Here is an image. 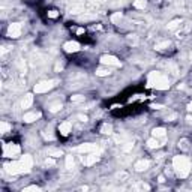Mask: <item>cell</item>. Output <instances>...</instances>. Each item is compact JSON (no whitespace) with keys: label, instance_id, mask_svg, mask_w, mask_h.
<instances>
[{"label":"cell","instance_id":"obj_1","mask_svg":"<svg viewBox=\"0 0 192 192\" xmlns=\"http://www.w3.org/2000/svg\"><path fill=\"white\" fill-rule=\"evenodd\" d=\"M147 87H155L158 90H167L170 89V81L162 72L153 71L149 74V80H147Z\"/></svg>","mask_w":192,"mask_h":192},{"label":"cell","instance_id":"obj_2","mask_svg":"<svg viewBox=\"0 0 192 192\" xmlns=\"http://www.w3.org/2000/svg\"><path fill=\"white\" fill-rule=\"evenodd\" d=\"M173 167L176 170V174L182 179L188 177L189 173H191V162L186 156H182V155H177L173 158Z\"/></svg>","mask_w":192,"mask_h":192},{"label":"cell","instance_id":"obj_3","mask_svg":"<svg viewBox=\"0 0 192 192\" xmlns=\"http://www.w3.org/2000/svg\"><path fill=\"white\" fill-rule=\"evenodd\" d=\"M56 80H50V81H41V83H38L35 86V92L36 93H45L48 90H51L54 86H56Z\"/></svg>","mask_w":192,"mask_h":192},{"label":"cell","instance_id":"obj_4","mask_svg":"<svg viewBox=\"0 0 192 192\" xmlns=\"http://www.w3.org/2000/svg\"><path fill=\"white\" fill-rule=\"evenodd\" d=\"M20 152H21V149H20V146H18V144H12V143H9V144H5V146H3V155H5V156L12 158V156H17Z\"/></svg>","mask_w":192,"mask_h":192},{"label":"cell","instance_id":"obj_5","mask_svg":"<svg viewBox=\"0 0 192 192\" xmlns=\"http://www.w3.org/2000/svg\"><path fill=\"white\" fill-rule=\"evenodd\" d=\"M5 170L9 174H21V173H24V168H23V165H21L20 161L12 162V164H5Z\"/></svg>","mask_w":192,"mask_h":192},{"label":"cell","instance_id":"obj_6","mask_svg":"<svg viewBox=\"0 0 192 192\" xmlns=\"http://www.w3.org/2000/svg\"><path fill=\"white\" fill-rule=\"evenodd\" d=\"M21 35V24L20 23H12L8 27V36L9 38H18Z\"/></svg>","mask_w":192,"mask_h":192},{"label":"cell","instance_id":"obj_7","mask_svg":"<svg viewBox=\"0 0 192 192\" xmlns=\"http://www.w3.org/2000/svg\"><path fill=\"white\" fill-rule=\"evenodd\" d=\"M95 150H98V146L92 144V143H86V144L75 147V152H80V153H90V152H95Z\"/></svg>","mask_w":192,"mask_h":192},{"label":"cell","instance_id":"obj_8","mask_svg":"<svg viewBox=\"0 0 192 192\" xmlns=\"http://www.w3.org/2000/svg\"><path fill=\"white\" fill-rule=\"evenodd\" d=\"M101 62H102L104 65H110V66H120V60H119L117 57L108 56V54L102 56V57H101Z\"/></svg>","mask_w":192,"mask_h":192},{"label":"cell","instance_id":"obj_9","mask_svg":"<svg viewBox=\"0 0 192 192\" xmlns=\"http://www.w3.org/2000/svg\"><path fill=\"white\" fill-rule=\"evenodd\" d=\"M81 161H83L84 165L90 167V165H93V164H96V162L99 161V153H90L89 156H83Z\"/></svg>","mask_w":192,"mask_h":192},{"label":"cell","instance_id":"obj_10","mask_svg":"<svg viewBox=\"0 0 192 192\" xmlns=\"http://www.w3.org/2000/svg\"><path fill=\"white\" fill-rule=\"evenodd\" d=\"M20 162H21V165H23V168H24V173H29V171L32 170L33 159H32V156H30V155H24V156L20 159Z\"/></svg>","mask_w":192,"mask_h":192},{"label":"cell","instance_id":"obj_11","mask_svg":"<svg viewBox=\"0 0 192 192\" xmlns=\"http://www.w3.org/2000/svg\"><path fill=\"white\" fill-rule=\"evenodd\" d=\"M63 48H65L66 53H77V51L80 50V44L75 42V41H71V42H66L63 45Z\"/></svg>","mask_w":192,"mask_h":192},{"label":"cell","instance_id":"obj_12","mask_svg":"<svg viewBox=\"0 0 192 192\" xmlns=\"http://www.w3.org/2000/svg\"><path fill=\"white\" fill-rule=\"evenodd\" d=\"M39 117H41V113L39 111H36V113H27V114H24V122L26 123H32V122L38 120Z\"/></svg>","mask_w":192,"mask_h":192},{"label":"cell","instance_id":"obj_13","mask_svg":"<svg viewBox=\"0 0 192 192\" xmlns=\"http://www.w3.org/2000/svg\"><path fill=\"white\" fill-rule=\"evenodd\" d=\"M59 131H60V134H62L63 137L69 135V132L72 131V125H71V122H63V123L59 126Z\"/></svg>","mask_w":192,"mask_h":192},{"label":"cell","instance_id":"obj_14","mask_svg":"<svg viewBox=\"0 0 192 192\" xmlns=\"http://www.w3.org/2000/svg\"><path fill=\"white\" fill-rule=\"evenodd\" d=\"M68 11H69V14H74V15L81 14V12H84V5H83V3H75V5L69 6Z\"/></svg>","mask_w":192,"mask_h":192},{"label":"cell","instance_id":"obj_15","mask_svg":"<svg viewBox=\"0 0 192 192\" xmlns=\"http://www.w3.org/2000/svg\"><path fill=\"white\" fill-rule=\"evenodd\" d=\"M149 167H150V162L146 161V159H141V161L135 162V165H134V168H135L137 171H144V170H147Z\"/></svg>","mask_w":192,"mask_h":192},{"label":"cell","instance_id":"obj_16","mask_svg":"<svg viewBox=\"0 0 192 192\" xmlns=\"http://www.w3.org/2000/svg\"><path fill=\"white\" fill-rule=\"evenodd\" d=\"M32 104H33V95H32V93H27V95L24 96V99L21 101V107H23V108H29Z\"/></svg>","mask_w":192,"mask_h":192},{"label":"cell","instance_id":"obj_17","mask_svg":"<svg viewBox=\"0 0 192 192\" xmlns=\"http://www.w3.org/2000/svg\"><path fill=\"white\" fill-rule=\"evenodd\" d=\"M152 134H153V137H155V138H164L165 134H167V131L164 128H155V129L152 131Z\"/></svg>","mask_w":192,"mask_h":192},{"label":"cell","instance_id":"obj_18","mask_svg":"<svg viewBox=\"0 0 192 192\" xmlns=\"http://www.w3.org/2000/svg\"><path fill=\"white\" fill-rule=\"evenodd\" d=\"M62 155H63V153H62L60 149H54V147L48 149V156H51V158H59V156H62Z\"/></svg>","mask_w":192,"mask_h":192},{"label":"cell","instance_id":"obj_19","mask_svg":"<svg viewBox=\"0 0 192 192\" xmlns=\"http://www.w3.org/2000/svg\"><path fill=\"white\" fill-rule=\"evenodd\" d=\"M147 146H149L150 149H158V147H161V146H162V143H159V141H158V138H152V140H149V141H147Z\"/></svg>","mask_w":192,"mask_h":192},{"label":"cell","instance_id":"obj_20","mask_svg":"<svg viewBox=\"0 0 192 192\" xmlns=\"http://www.w3.org/2000/svg\"><path fill=\"white\" fill-rule=\"evenodd\" d=\"M62 102H54V104H50V107H48V110L51 111V113H57L59 110H62Z\"/></svg>","mask_w":192,"mask_h":192},{"label":"cell","instance_id":"obj_21","mask_svg":"<svg viewBox=\"0 0 192 192\" xmlns=\"http://www.w3.org/2000/svg\"><path fill=\"white\" fill-rule=\"evenodd\" d=\"M44 62H45V60H44V57H42V56H39V54L32 57V65H35V66H36V65H42Z\"/></svg>","mask_w":192,"mask_h":192},{"label":"cell","instance_id":"obj_22","mask_svg":"<svg viewBox=\"0 0 192 192\" xmlns=\"http://www.w3.org/2000/svg\"><path fill=\"white\" fill-rule=\"evenodd\" d=\"M134 6L137 9H144L147 6V2H146V0H134Z\"/></svg>","mask_w":192,"mask_h":192},{"label":"cell","instance_id":"obj_23","mask_svg":"<svg viewBox=\"0 0 192 192\" xmlns=\"http://www.w3.org/2000/svg\"><path fill=\"white\" fill-rule=\"evenodd\" d=\"M168 47H170V41H164V42H159V44H156L155 50H158V51H162V50H165V48H168Z\"/></svg>","mask_w":192,"mask_h":192},{"label":"cell","instance_id":"obj_24","mask_svg":"<svg viewBox=\"0 0 192 192\" xmlns=\"http://www.w3.org/2000/svg\"><path fill=\"white\" fill-rule=\"evenodd\" d=\"M111 74V71L110 69H105V68H99V69H96V75L98 77H107V75H110Z\"/></svg>","mask_w":192,"mask_h":192},{"label":"cell","instance_id":"obj_25","mask_svg":"<svg viewBox=\"0 0 192 192\" xmlns=\"http://www.w3.org/2000/svg\"><path fill=\"white\" fill-rule=\"evenodd\" d=\"M101 132H102V134H107V135H110V134L113 132V128H111V125H108V123H104V125L101 126Z\"/></svg>","mask_w":192,"mask_h":192},{"label":"cell","instance_id":"obj_26","mask_svg":"<svg viewBox=\"0 0 192 192\" xmlns=\"http://www.w3.org/2000/svg\"><path fill=\"white\" fill-rule=\"evenodd\" d=\"M11 131V125L9 123H6V122H2L0 123V132L2 134H6V132H9Z\"/></svg>","mask_w":192,"mask_h":192},{"label":"cell","instance_id":"obj_27","mask_svg":"<svg viewBox=\"0 0 192 192\" xmlns=\"http://www.w3.org/2000/svg\"><path fill=\"white\" fill-rule=\"evenodd\" d=\"M180 26V20H173L168 23V30H176Z\"/></svg>","mask_w":192,"mask_h":192},{"label":"cell","instance_id":"obj_28","mask_svg":"<svg viewBox=\"0 0 192 192\" xmlns=\"http://www.w3.org/2000/svg\"><path fill=\"white\" fill-rule=\"evenodd\" d=\"M74 167H75L74 158H72V156H66V168H68V170H72Z\"/></svg>","mask_w":192,"mask_h":192},{"label":"cell","instance_id":"obj_29","mask_svg":"<svg viewBox=\"0 0 192 192\" xmlns=\"http://www.w3.org/2000/svg\"><path fill=\"white\" fill-rule=\"evenodd\" d=\"M135 189H141V191H149V189H150V186H149L147 183H144V182H138V183L135 185Z\"/></svg>","mask_w":192,"mask_h":192},{"label":"cell","instance_id":"obj_30","mask_svg":"<svg viewBox=\"0 0 192 192\" xmlns=\"http://www.w3.org/2000/svg\"><path fill=\"white\" fill-rule=\"evenodd\" d=\"M116 177H117L119 180H126V179L129 177V174H128L126 171H120V173H117V174H116Z\"/></svg>","mask_w":192,"mask_h":192},{"label":"cell","instance_id":"obj_31","mask_svg":"<svg viewBox=\"0 0 192 192\" xmlns=\"http://www.w3.org/2000/svg\"><path fill=\"white\" fill-rule=\"evenodd\" d=\"M122 17H123V15H122L120 12H116V14L111 17V21H113V23H119V21L122 20Z\"/></svg>","mask_w":192,"mask_h":192},{"label":"cell","instance_id":"obj_32","mask_svg":"<svg viewBox=\"0 0 192 192\" xmlns=\"http://www.w3.org/2000/svg\"><path fill=\"white\" fill-rule=\"evenodd\" d=\"M71 101H72V102H83V101H84V96H81V95H74V96H71Z\"/></svg>","mask_w":192,"mask_h":192},{"label":"cell","instance_id":"obj_33","mask_svg":"<svg viewBox=\"0 0 192 192\" xmlns=\"http://www.w3.org/2000/svg\"><path fill=\"white\" fill-rule=\"evenodd\" d=\"M30 191H36V192H39V191H41V188H39V186H27V188H24V189H23V192H30Z\"/></svg>","mask_w":192,"mask_h":192},{"label":"cell","instance_id":"obj_34","mask_svg":"<svg viewBox=\"0 0 192 192\" xmlns=\"http://www.w3.org/2000/svg\"><path fill=\"white\" fill-rule=\"evenodd\" d=\"M179 146H180L183 150H188V149H189V146H188V140H185V138H183V140H180Z\"/></svg>","mask_w":192,"mask_h":192},{"label":"cell","instance_id":"obj_35","mask_svg":"<svg viewBox=\"0 0 192 192\" xmlns=\"http://www.w3.org/2000/svg\"><path fill=\"white\" fill-rule=\"evenodd\" d=\"M132 147H134V144H132V143H125V146H123V152H125V153H128V152H131V150H132Z\"/></svg>","mask_w":192,"mask_h":192},{"label":"cell","instance_id":"obj_36","mask_svg":"<svg viewBox=\"0 0 192 192\" xmlns=\"http://www.w3.org/2000/svg\"><path fill=\"white\" fill-rule=\"evenodd\" d=\"M48 17L50 18H57L59 17V12L57 11H48Z\"/></svg>","mask_w":192,"mask_h":192},{"label":"cell","instance_id":"obj_37","mask_svg":"<svg viewBox=\"0 0 192 192\" xmlns=\"http://www.w3.org/2000/svg\"><path fill=\"white\" fill-rule=\"evenodd\" d=\"M44 165H45V167H53V165H54V159H47Z\"/></svg>","mask_w":192,"mask_h":192},{"label":"cell","instance_id":"obj_38","mask_svg":"<svg viewBox=\"0 0 192 192\" xmlns=\"http://www.w3.org/2000/svg\"><path fill=\"white\" fill-rule=\"evenodd\" d=\"M176 117H177V114H170V116L167 117V120H168V122H171V120H174Z\"/></svg>","mask_w":192,"mask_h":192},{"label":"cell","instance_id":"obj_39","mask_svg":"<svg viewBox=\"0 0 192 192\" xmlns=\"http://www.w3.org/2000/svg\"><path fill=\"white\" fill-rule=\"evenodd\" d=\"M152 108H155V110H161V108H164V105H159V104H153V105H152Z\"/></svg>","mask_w":192,"mask_h":192},{"label":"cell","instance_id":"obj_40","mask_svg":"<svg viewBox=\"0 0 192 192\" xmlns=\"http://www.w3.org/2000/svg\"><path fill=\"white\" fill-rule=\"evenodd\" d=\"M129 44H134V45L137 44V38H135V36H132V38H129Z\"/></svg>","mask_w":192,"mask_h":192},{"label":"cell","instance_id":"obj_41","mask_svg":"<svg viewBox=\"0 0 192 192\" xmlns=\"http://www.w3.org/2000/svg\"><path fill=\"white\" fill-rule=\"evenodd\" d=\"M77 117H78L81 122H86V120H87V117H86V116H83V114H78V116H77Z\"/></svg>","mask_w":192,"mask_h":192},{"label":"cell","instance_id":"obj_42","mask_svg":"<svg viewBox=\"0 0 192 192\" xmlns=\"http://www.w3.org/2000/svg\"><path fill=\"white\" fill-rule=\"evenodd\" d=\"M69 3H72V5H75V3H83V0H68Z\"/></svg>","mask_w":192,"mask_h":192},{"label":"cell","instance_id":"obj_43","mask_svg":"<svg viewBox=\"0 0 192 192\" xmlns=\"http://www.w3.org/2000/svg\"><path fill=\"white\" fill-rule=\"evenodd\" d=\"M158 180H159V183H164V182H165L164 176H159V177H158Z\"/></svg>","mask_w":192,"mask_h":192},{"label":"cell","instance_id":"obj_44","mask_svg":"<svg viewBox=\"0 0 192 192\" xmlns=\"http://www.w3.org/2000/svg\"><path fill=\"white\" fill-rule=\"evenodd\" d=\"M77 33H78V35H81V33H84V29H77Z\"/></svg>","mask_w":192,"mask_h":192},{"label":"cell","instance_id":"obj_45","mask_svg":"<svg viewBox=\"0 0 192 192\" xmlns=\"http://www.w3.org/2000/svg\"><path fill=\"white\" fill-rule=\"evenodd\" d=\"M188 110H189V111H192V102H191V104L188 105Z\"/></svg>","mask_w":192,"mask_h":192}]
</instances>
